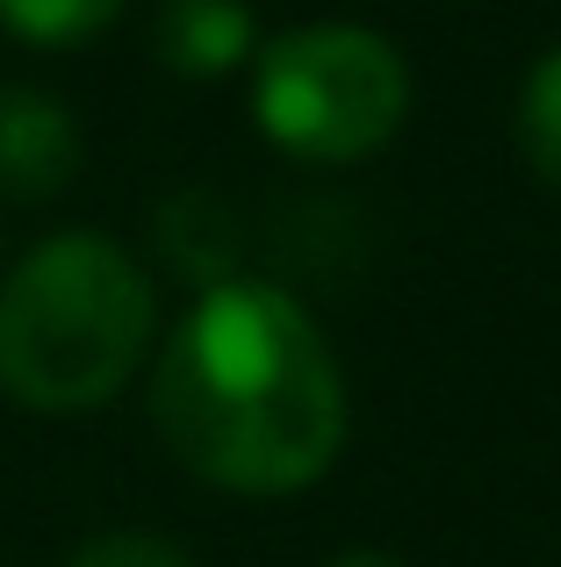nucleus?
Segmentation results:
<instances>
[{"label": "nucleus", "mask_w": 561, "mask_h": 567, "mask_svg": "<svg viewBox=\"0 0 561 567\" xmlns=\"http://www.w3.org/2000/svg\"><path fill=\"white\" fill-rule=\"evenodd\" d=\"M152 416L187 474L231 496H295L346 445V381L280 288L216 280L159 352Z\"/></svg>", "instance_id": "f257e3e1"}, {"label": "nucleus", "mask_w": 561, "mask_h": 567, "mask_svg": "<svg viewBox=\"0 0 561 567\" xmlns=\"http://www.w3.org/2000/svg\"><path fill=\"white\" fill-rule=\"evenodd\" d=\"M152 280L123 245L58 230L0 288V388L37 416L115 402L152 346Z\"/></svg>", "instance_id": "f03ea898"}, {"label": "nucleus", "mask_w": 561, "mask_h": 567, "mask_svg": "<svg viewBox=\"0 0 561 567\" xmlns=\"http://www.w3.org/2000/svg\"><path fill=\"white\" fill-rule=\"evenodd\" d=\"M253 115L288 158L353 166L381 152L410 115V72L389 37L353 22L288 29L253 65Z\"/></svg>", "instance_id": "7ed1b4c3"}, {"label": "nucleus", "mask_w": 561, "mask_h": 567, "mask_svg": "<svg viewBox=\"0 0 561 567\" xmlns=\"http://www.w3.org/2000/svg\"><path fill=\"white\" fill-rule=\"evenodd\" d=\"M80 173V130L65 101L37 86H0V194L8 202H51Z\"/></svg>", "instance_id": "20e7f679"}, {"label": "nucleus", "mask_w": 561, "mask_h": 567, "mask_svg": "<svg viewBox=\"0 0 561 567\" xmlns=\"http://www.w3.org/2000/svg\"><path fill=\"white\" fill-rule=\"evenodd\" d=\"M152 43L181 80H224L231 65L253 58V8L245 0H166Z\"/></svg>", "instance_id": "39448f33"}, {"label": "nucleus", "mask_w": 561, "mask_h": 567, "mask_svg": "<svg viewBox=\"0 0 561 567\" xmlns=\"http://www.w3.org/2000/svg\"><path fill=\"white\" fill-rule=\"evenodd\" d=\"M519 152L548 187H561V51H548L519 86Z\"/></svg>", "instance_id": "423d86ee"}, {"label": "nucleus", "mask_w": 561, "mask_h": 567, "mask_svg": "<svg viewBox=\"0 0 561 567\" xmlns=\"http://www.w3.org/2000/svg\"><path fill=\"white\" fill-rule=\"evenodd\" d=\"M115 14H123V0H0V22L29 43H86Z\"/></svg>", "instance_id": "0eeeda50"}, {"label": "nucleus", "mask_w": 561, "mask_h": 567, "mask_svg": "<svg viewBox=\"0 0 561 567\" xmlns=\"http://www.w3.org/2000/svg\"><path fill=\"white\" fill-rule=\"evenodd\" d=\"M65 567H195V560H187L181 546L152 539V532H101V539H86Z\"/></svg>", "instance_id": "6e6552de"}, {"label": "nucleus", "mask_w": 561, "mask_h": 567, "mask_svg": "<svg viewBox=\"0 0 561 567\" xmlns=\"http://www.w3.org/2000/svg\"><path fill=\"white\" fill-rule=\"evenodd\" d=\"M332 567H404V560H396V554H338Z\"/></svg>", "instance_id": "1a4fd4ad"}]
</instances>
